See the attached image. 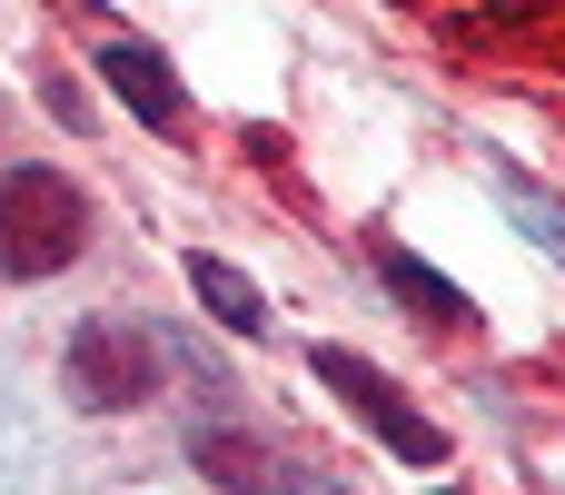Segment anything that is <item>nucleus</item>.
Returning a JSON list of instances; mask_svg holds the SVG:
<instances>
[{"instance_id": "f257e3e1", "label": "nucleus", "mask_w": 565, "mask_h": 495, "mask_svg": "<svg viewBox=\"0 0 565 495\" xmlns=\"http://www.w3.org/2000/svg\"><path fill=\"white\" fill-rule=\"evenodd\" d=\"M387 10H407L427 40H447L477 69L565 79V0H387Z\"/></svg>"}, {"instance_id": "f03ea898", "label": "nucleus", "mask_w": 565, "mask_h": 495, "mask_svg": "<svg viewBox=\"0 0 565 495\" xmlns=\"http://www.w3.org/2000/svg\"><path fill=\"white\" fill-rule=\"evenodd\" d=\"M89 248V198L60 169H0V278H60Z\"/></svg>"}, {"instance_id": "7ed1b4c3", "label": "nucleus", "mask_w": 565, "mask_h": 495, "mask_svg": "<svg viewBox=\"0 0 565 495\" xmlns=\"http://www.w3.org/2000/svg\"><path fill=\"white\" fill-rule=\"evenodd\" d=\"M159 387V337L129 327V318H89L70 337V397L79 407H149Z\"/></svg>"}, {"instance_id": "20e7f679", "label": "nucleus", "mask_w": 565, "mask_h": 495, "mask_svg": "<svg viewBox=\"0 0 565 495\" xmlns=\"http://www.w3.org/2000/svg\"><path fill=\"white\" fill-rule=\"evenodd\" d=\"M308 367H318V377H328V397H338V407H358V417H367L407 466H437V456H447V437L397 397V377H387V367H367V357H348V347H318Z\"/></svg>"}, {"instance_id": "39448f33", "label": "nucleus", "mask_w": 565, "mask_h": 495, "mask_svg": "<svg viewBox=\"0 0 565 495\" xmlns=\"http://www.w3.org/2000/svg\"><path fill=\"white\" fill-rule=\"evenodd\" d=\"M99 79H109L149 129H169V119H179V79L159 69V50H149V40H99Z\"/></svg>"}, {"instance_id": "423d86ee", "label": "nucleus", "mask_w": 565, "mask_h": 495, "mask_svg": "<svg viewBox=\"0 0 565 495\" xmlns=\"http://www.w3.org/2000/svg\"><path fill=\"white\" fill-rule=\"evenodd\" d=\"M189 288L209 298V318H218V327H238V337H258V327H268L258 288H248V278H238L228 258H209V248H199V258H189Z\"/></svg>"}, {"instance_id": "0eeeda50", "label": "nucleus", "mask_w": 565, "mask_h": 495, "mask_svg": "<svg viewBox=\"0 0 565 495\" xmlns=\"http://www.w3.org/2000/svg\"><path fill=\"white\" fill-rule=\"evenodd\" d=\"M377 268H387V288H397V298H407L417 318H437V327H467V318H477V308H467V298H457V288H447L437 268H417L407 248H377Z\"/></svg>"}, {"instance_id": "6e6552de", "label": "nucleus", "mask_w": 565, "mask_h": 495, "mask_svg": "<svg viewBox=\"0 0 565 495\" xmlns=\"http://www.w3.org/2000/svg\"><path fill=\"white\" fill-rule=\"evenodd\" d=\"M497 189H507L516 228H526L536 248H556V258H565V208H556V198H546V189H526V179H497Z\"/></svg>"}, {"instance_id": "1a4fd4ad", "label": "nucleus", "mask_w": 565, "mask_h": 495, "mask_svg": "<svg viewBox=\"0 0 565 495\" xmlns=\"http://www.w3.org/2000/svg\"><path fill=\"white\" fill-rule=\"evenodd\" d=\"M199 466H209V476H218V486L258 495V466H248V446H238V437H209V446H199Z\"/></svg>"}, {"instance_id": "9d476101", "label": "nucleus", "mask_w": 565, "mask_h": 495, "mask_svg": "<svg viewBox=\"0 0 565 495\" xmlns=\"http://www.w3.org/2000/svg\"><path fill=\"white\" fill-rule=\"evenodd\" d=\"M298 495H338V486H298Z\"/></svg>"}]
</instances>
